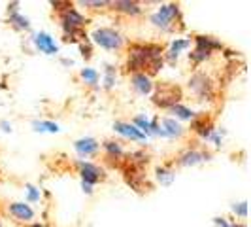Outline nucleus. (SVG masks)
<instances>
[{
  "label": "nucleus",
  "mask_w": 251,
  "mask_h": 227,
  "mask_svg": "<svg viewBox=\"0 0 251 227\" xmlns=\"http://www.w3.org/2000/svg\"><path fill=\"white\" fill-rule=\"evenodd\" d=\"M217 48H221V44L219 42H215L214 38L210 36H197V50L193 51V53H189V57L195 61V63H201L204 61L210 53Z\"/></svg>",
  "instance_id": "nucleus-3"
},
{
  "label": "nucleus",
  "mask_w": 251,
  "mask_h": 227,
  "mask_svg": "<svg viewBox=\"0 0 251 227\" xmlns=\"http://www.w3.org/2000/svg\"><path fill=\"white\" fill-rule=\"evenodd\" d=\"M32 127L40 133H59V125L53 121H34Z\"/></svg>",
  "instance_id": "nucleus-19"
},
{
  "label": "nucleus",
  "mask_w": 251,
  "mask_h": 227,
  "mask_svg": "<svg viewBox=\"0 0 251 227\" xmlns=\"http://www.w3.org/2000/svg\"><path fill=\"white\" fill-rule=\"evenodd\" d=\"M134 127L140 131H146L144 135H151V121L148 119V117H144V115H138V117H134Z\"/></svg>",
  "instance_id": "nucleus-20"
},
{
  "label": "nucleus",
  "mask_w": 251,
  "mask_h": 227,
  "mask_svg": "<svg viewBox=\"0 0 251 227\" xmlns=\"http://www.w3.org/2000/svg\"><path fill=\"white\" fill-rule=\"evenodd\" d=\"M163 131H164V135L166 137H179L181 135V125L179 123H176L174 119H170V117H166V119H163Z\"/></svg>",
  "instance_id": "nucleus-15"
},
{
  "label": "nucleus",
  "mask_w": 251,
  "mask_h": 227,
  "mask_svg": "<svg viewBox=\"0 0 251 227\" xmlns=\"http://www.w3.org/2000/svg\"><path fill=\"white\" fill-rule=\"evenodd\" d=\"M161 66H163L161 48H157V46H136V48L130 50V57H128V68L130 70L150 68L151 74H155V72H159Z\"/></svg>",
  "instance_id": "nucleus-1"
},
{
  "label": "nucleus",
  "mask_w": 251,
  "mask_h": 227,
  "mask_svg": "<svg viewBox=\"0 0 251 227\" xmlns=\"http://www.w3.org/2000/svg\"><path fill=\"white\" fill-rule=\"evenodd\" d=\"M93 40L104 48V50H119L123 44V38L119 32H115L113 28H97L93 32Z\"/></svg>",
  "instance_id": "nucleus-2"
},
{
  "label": "nucleus",
  "mask_w": 251,
  "mask_h": 227,
  "mask_svg": "<svg viewBox=\"0 0 251 227\" xmlns=\"http://www.w3.org/2000/svg\"><path fill=\"white\" fill-rule=\"evenodd\" d=\"M189 87L193 89L201 99H210L212 97V84L204 74H195L189 80Z\"/></svg>",
  "instance_id": "nucleus-6"
},
{
  "label": "nucleus",
  "mask_w": 251,
  "mask_h": 227,
  "mask_svg": "<svg viewBox=\"0 0 251 227\" xmlns=\"http://www.w3.org/2000/svg\"><path fill=\"white\" fill-rule=\"evenodd\" d=\"M81 188H83L85 193H91V191H93V186H89V184H85V182H81Z\"/></svg>",
  "instance_id": "nucleus-30"
},
{
  "label": "nucleus",
  "mask_w": 251,
  "mask_h": 227,
  "mask_svg": "<svg viewBox=\"0 0 251 227\" xmlns=\"http://www.w3.org/2000/svg\"><path fill=\"white\" fill-rule=\"evenodd\" d=\"M75 150L79 155H91L99 150V142L95 139H81L75 142Z\"/></svg>",
  "instance_id": "nucleus-13"
},
{
  "label": "nucleus",
  "mask_w": 251,
  "mask_h": 227,
  "mask_svg": "<svg viewBox=\"0 0 251 227\" xmlns=\"http://www.w3.org/2000/svg\"><path fill=\"white\" fill-rule=\"evenodd\" d=\"M63 23H64V30H66V32H70V36H74V34H79V32H77V28L85 23V19H83V15H81V13H77L75 10L70 8L68 12L64 13Z\"/></svg>",
  "instance_id": "nucleus-7"
},
{
  "label": "nucleus",
  "mask_w": 251,
  "mask_h": 227,
  "mask_svg": "<svg viewBox=\"0 0 251 227\" xmlns=\"http://www.w3.org/2000/svg\"><path fill=\"white\" fill-rule=\"evenodd\" d=\"M174 178H176V174L172 170H168V169H157V180L161 182V186H170L174 182Z\"/></svg>",
  "instance_id": "nucleus-17"
},
{
  "label": "nucleus",
  "mask_w": 251,
  "mask_h": 227,
  "mask_svg": "<svg viewBox=\"0 0 251 227\" xmlns=\"http://www.w3.org/2000/svg\"><path fill=\"white\" fill-rule=\"evenodd\" d=\"M189 46H191V40H174L172 42V46H170V59H174L179 55V51L187 50Z\"/></svg>",
  "instance_id": "nucleus-18"
},
{
  "label": "nucleus",
  "mask_w": 251,
  "mask_h": 227,
  "mask_svg": "<svg viewBox=\"0 0 251 227\" xmlns=\"http://www.w3.org/2000/svg\"><path fill=\"white\" fill-rule=\"evenodd\" d=\"M28 201H38V199H40V193H38V189L36 188H32V186H28Z\"/></svg>",
  "instance_id": "nucleus-27"
},
{
  "label": "nucleus",
  "mask_w": 251,
  "mask_h": 227,
  "mask_svg": "<svg viewBox=\"0 0 251 227\" xmlns=\"http://www.w3.org/2000/svg\"><path fill=\"white\" fill-rule=\"evenodd\" d=\"M204 159H208V155H206V153H201V151L193 150V151H187V153H183V155H181V159H179V163L187 167V165L201 163V161H204Z\"/></svg>",
  "instance_id": "nucleus-14"
},
{
  "label": "nucleus",
  "mask_w": 251,
  "mask_h": 227,
  "mask_svg": "<svg viewBox=\"0 0 251 227\" xmlns=\"http://www.w3.org/2000/svg\"><path fill=\"white\" fill-rule=\"evenodd\" d=\"M30 227H42V226H40V224H34V226H30Z\"/></svg>",
  "instance_id": "nucleus-31"
},
{
  "label": "nucleus",
  "mask_w": 251,
  "mask_h": 227,
  "mask_svg": "<svg viewBox=\"0 0 251 227\" xmlns=\"http://www.w3.org/2000/svg\"><path fill=\"white\" fill-rule=\"evenodd\" d=\"M81 78H83L87 84H97V82H99V72L93 70V68H85V70H81Z\"/></svg>",
  "instance_id": "nucleus-23"
},
{
  "label": "nucleus",
  "mask_w": 251,
  "mask_h": 227,
  "mask_svg": "<svg viewBox=\"0 0 251 227\" xmlns=\"http://www.w3.org/2000/svg\"><path fill=\"white\" fill-rule=\"evenodd\" d=\"M0 227H2V226H0Z\"/></svg>",
  "instance_id": "nucleus-32"
},
{
  "label": "nucleus",
  "mask_w": 251,
  "mask_h": 227,
  "mask_svg": "<svg viewBox=\"0 0 251 227\" xmlns=\"http://www.w3.org/2000/svg\"><path fill=\"white\" fill-rule=\"evenodd\" d=\"M34 44H36L38 50L48 53V55H55L57 53V44H55V40L48 32H38L36 36H34Z\"/></svg>",
  "instance_id": "nucleus-10"
},
{
  "label": "nucleus",
  "mask_w": 251,
  "mask_h": 227,
  "mask_svg": "<svg viewBox=\"0 0 251 227\" xmlns=\"http://www.w3.org/2000/svg\"><path fill=\"white\" fill-rule=\"evenodd\" d=\"M232 210H234V214L246 218V216H248V202H238V204H234Z\"/></svg>",
  "instance_id": "nucleus-24"
},
{
  "label": "nucleus",
  "mask_w": 251,
  "mask_h": 227,
  "mask_svg": "<svg viewBox=\"0 0 251 227\" xmlns=\"http://www.w3.org/2000/svg\"><path fill=\"white\" fill-rule=\"evenodd\" d=\"M10 212L15 218H19V220H32L34 218L32 208L28 204H25V202H13V204H10Z\"/></svg>",
  "instance_id": "nucleus-11"
},
{
  "label": "nucleus",
  "mask_w": 251,
  "mask_h": 227,
  "mask_svg": "<svg viewBox=\"0 0 251 227\" xmlns=\"http://www.w3.org/2000/svg\"><path fill=\"white\" fill-rule=\"evenodd\" d=\"M113 129L119 133V135H123L126 139L130 140H136V142H144L146 140V135L136 129L134 125H130V123H123V121H117V123H113Z\"/></svg>",
  "instance_id": "nucleus-8"
},
{
  "label": "nucleus",
  "mask_w": 251,
  "mask_h": 227,
  "mask_svg": "<svg viewBox=\"0 0 251 227\" xmlns=\"http://www.w3.org/2000/svg\"><path fill=\"white\" fill-rule=\"evenodd\" d=\"M79 167H81V178H83V182H85V184H89V186L97 184L100 178H104V172H102L97 165L79 163Z\"/></svg>",
  "instance_id": "nucleus-9"
},
{
  "label": "nucleus",
  "mask_w": 251,
  "mask_h": 227,
  "mask_svg": "<svg viewBox=\"0 0 251 227\" xmlns=\"http://www.w3.org/2000/svg\"><path fill=\"white\" fill-rule=\"evenodd\" d=\"M174 17H177V6L176 4H166V6H161V10L151 15V23L161 28H166L174 21Z\"/></svg>",
  "instance_id": "nucleus-5"
},
{
  "label": "nucleus",
  "mask_w": 251,
  "mask_h": 227,
  "mask_svg": "<svg viewBox=\"0 0 251 227\" xmlns=\"http://www.w3.org/2000/svg\"><path fill=\"white\" fill-rule=\"evenodd\" d=\"M113 84H115V78H113V68H112V66H108V70H106V87H108V89L113 87Z\"/></svg>",
  "instance_id": "nucleus-26"
},
{
  "label": "nucleus",
  "mask_w": 251,
  "mask_h": 227,
  "mask_svg": "<svg viewBox=\"0 0 251 227\" xmlns=\"http://www.w3.org/2000/svg\"><path fill=\"white\" fill-rule=\"evenodd\" d=\"M113 6H115L117 10H121V12L130 13V15H138V13H140V6L136 4V2H126V0H117V2H113Z\"/></svg>",
  "instance_id": "nucleus-16"
},
{
  "label": "nucleus",
  "mask_w": 251,
  "mask_h": 227,
  "mask_svg": "<svg viewBox=\"0 0 251 227\" xmlns=\"http://www.w3.org/2000/svg\"><path fill=\"white\" fill-rule=\"evenodd\" d=\"M179 97H181V93H179V89H177L176 85H159L157 93L153 95V102L159 104V106H163V108H166V106L177 104Z\"/></svg>",
  "instance_id": "nucleus-4"
},
{
  "label": "nucleus",
  "mask_w": 251,
  "mask_h": 227,
  "mask_svg": "<svg viewBox=\"0 0 251 227\" xmlns=\"http://www.w3.org/2000/svg\"><path fill=\"white\" fill-rule=\"evenodd\" d=\"M172 112L176 114L177 117H181V119H191V117L195 115V114L191 112L189 108H185V106H181V104H174V106H172Z\"/></svg>",
  "instance_id": "nucleus-21"
},
{
  "label": "nucleus",
  "mask_w": 251,
  "mask_h": 227,
  "mask_svg": "<svg viewBox=\"0 0 251 227\" xmlns=\"http://www.w3.org/2000/svg\"><path fill=\"white\" fill-rule=\"evenodd\" d=\"M10 21H12L13 25L17 27V28H28V27H30L28 19H26V17H23V15H19V13H12Z\"/></svg>",
  "instance_id": "nucleus-22"
},
{
  "label": "nucleus",
  "mask_w": 251,
  "mask_h": 227,
  "mask_svg": "<svg viewBox=\"0 0 251 227\" xmlns=\"http://www.w3.org/2000/svg\"><path fill=\"white\" fill-rule=\"evenodd\" d=\"M215 224H217V226H221V227H232L230 224H226L225 218H215Z\"/></svg>",
  "instance_id": "nucleus-28"
},
{
  "label": "nucleus",
  "mask_w": 251,
  "mask_h": 227,
  "mask_svg": "<svg viewBox=\"0 0 251 227\" xmlns=\"http://www.w3.org/2000/svg\"><path fill=\"white\" fill-rule=\"evenodd\" d=\"M132 85H134V89L138 91L140 95H150L151 89H153V84H151V80L146 74H134Z\"/></svg>",
  "instance_id": "nucleus-12"
},
{
  "label": "nucleus",
  "mask_w": 251,
  "mask_h": 227,
  "mask_svg": "<svg viewBox=\"0 0 251 227\" xmlns=\"http://www.w3.org/2000/svg\"><path fill=\"white\" fill-rule=\"evenodd\" d=\"M0 127H2V131H6V133H10V131H12V125H10L8 121H0Z\"/></svg>",
  "instance_id": "nucleus-29"
},
{
  "label": "nucleus",
  "mask_w": 251,
  "mask_h": 227,
  "mask_svg": "<svg viewBox=\"0 0 251 227\" xmlns=\"http://www.w3.org/2000/svg\"><path fill=\"white\" fill-rule=\"evenodd\" d=\"M104 148L110 151V153H115V155H121V153H123L121 146H119L117 142H106V144H104Z\"/></svg>",
  "instance_id": "nucleus-25"
}]
</instances>
